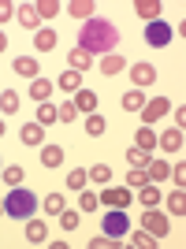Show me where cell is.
I'll return each mask as SVG.
<instances>
[{"instance_id":"obj_34","label":"cell","mask_w":186,"mask_h":249,"mask_svg":"<svg viewBox=\"0 0 186 249\" xmlns=\"http://www.w3.org/2000/svg\"><path fill=\"white\" fill-rule=\"evenodd\" d=\"M34 8H37V15H41V19H52V15H60V4H56V0H37Z\"/></svg>"},{"instance_id":"obj_29","label":"cell","mask_w":186,"mask_h":249,"mask_svg":"<svg viewBox=\"0 0 186 249\" xmlns=\"http://www.w3.org/2000/svg\"><path fill=\"white\" fill-rule=\"evenodd\" d=\"M167 212H171V216H186V197H183V190H175V194L167 197Z\"/></svg>"},{"instance_id":"obj_26","label":"cell","mask_w":186,"mask_h":249,"mask_svg":"<svg viewBox=\"0 0 186 249\" xmlns=\"http://www.w3.org/2000/svg\"><path fill=\"white\" fill-rule=\"evenodd\" d=\"M138 201H142L145 208H156V205H160V190H156V186H149V182H145V186L138 190Z\"/></svg>"},{"instance_id":"obj_19","label":"cell","mask_w":186,"mask_h":249,"mask_svg":"<svg viewBox=\"0 0 186 249\" xmlns=\"http://www.w3.org/2000/svg\"><path fill=\"white\" fill-rule=\"evenodd\" d=\"M127 67V60L119 56V52H108V56H101V71L104 74H119Z\"/></svg>"},{"instance_id":"obj_30","label":"cell","mask_w":186,"mask_h":249,"mask_svg":"<svg viewBox=\"0 0 186 249\" xmlns=\"http://www.w3.org/2000/svg\"><path fill=\"white\" fill-rule=\"evenodd\" d=\"M145 167H149L145 175L153 178V182H160V178H167V164H164V160H149V164H145Z\"/></svg>"},{"instance_id":"obj_9","label":"cell","mask_w":186,"mask_h":249,"mask_svg":"<svg viewBox=\"0 0 186 249\" xmlns=\"http://www.w3.org/2000/svg\"><path fill=\"white\" fill-rule=\"evenodd\" d=\"M130 82H134V89H142V86H153V82H156L153 63H138V67H130Z\"/></svg>"},{"instance_id":"obj_40","label":"cell","mask_w":186,"mask_h":249,"mask_svg":"<svg viewBox=\"0 0 186 249\" xmlns=\"http://www.w3.org/2000/svg\"><path fill=\"white\" fill-rule=\"evenodd\" d=\"M74 115H78V112H74V104H71V101H63L60 108H56V119H60V123H71Z\"/></svg>"},{"instance_id":"obj_43","label":"cell","mask_w":186,"mask_h":249,"mask_svg":"<svg viewBox=\"0 0 186 249\" xmlns=\"http://www.w3.org/2000/svg\"><path fill=\"white\" fill-rule=\"evenodd\" d=\"M90 246H93V249H112V246H119V238H108V234H101V238H90Z\"/></svg>"},{"instance_id":"obj_18","label":"cell","mask_w":186,"mask_h":249,"mask_svg":"<svg viewBox=\"0 0 186 249\" xmlns=\"http://www.w3.org/2000/svg\"><path fill=\"white\" fill-rule=\"evenodd\" d=\"M45 238H49V231H45V223H41V219H26V242L41 246Z\"/></svg>"},{"instance_id":"obj_10","label":"cell","mask_w":186,"mask_h":249,"mask_svg":"<svg viewBox=\"0 0 186 249\" xmlns=\"http://www.w3.org/2000/svg\"><path fill=\"white\" fill-rule=\"evenodd\" d=\"M71 104H74V112H86V115H93V112H97V93L82 86V89L74 93V101H71Z\"/></svg>"},{"instance_id":"obj_25","label":"cell","mask_w":186,"mask_h":249,"mask_svg":"<svg viewBox=\"0 0 186 249\" xmlns=\"http://www.w3.org/2000/svg\"><path fill=\"white\" fill-rule=\"evenodd\" d=\"M142 104H145L142 89H127L123 93V112H142Z\"/></svg>"},{"instance_id":"obj_4","label":"cell","mask_w":186,"mask_h":249,"mask_svg":"<svg viewBox=\"0 0 186 249\" xmlns=\"http://www.w3.org/2000/svg\"><path fill=\"white\" fill-rule=\"evenodd\" d=\"M142 223H145V231H149L153 238H164L167 231H171V223H167V216H164V212H156V208H145Z\"/></svg>"},{"instance_id":"obj_41","label":"cell","mask_w":186,"mask_h":249,"mask_svg":"<svg viewBox=\"0 0 186 249\" xmlns=\"http://www.w3.org/2000/svg\"><path fill=\"white\" fill-rule=\"evenodd\" d=\"M4 182H8V186H19L22 182V167H15V164L4 167Z\"/></svg>"},{"instance_id":"obj_31","label":"cell","mask_w":186,"mask_h":249,"mask_svg":"<svg viewBox=\"0 0 186 249\" xmlns=\"http://www.w3.org/2000/svg\"><path fill=\"white\" fill-rule=\"evenodd\" d=\"M63 208H67V201H63L60 194H49V197H45V212H49V216H60Z\"/></svg>"},{"instance_id":"obj_3","label":"cell","mask_w":186,"mask_h":249,"mask_svg":"<svg viewBox=\"0 0 186 249\" xmlns=\"http://www.w3.org/2000/svg\"><path fill=\"white\" fill-rule=\"evenodd\" d=\"M104 234H108V238H127V234H130V223H127L123 208H112V212L104 216Z\"/></svg>"},{"instance_id":"obj_2","label":"cell","mask_w":186,"mask_h":249,"mask_svg":"<svg viewBox=\"0 0 186 249\" xmlns=\"http://www.w3.org/2000/svg\"><path fill=\"white\" fill-rule=\"evenodd\" d=\"M34 212H37V197H34V190H26V186L8 190V197H4V216L30 219Z\"/></svg>"},{"instance_id":"obj_44","label":"cell","mask_w":186,"mask_h":249,"mask_svg":"<svg viewBox=\"0 0 186 249\" xmlns=\"http://www.w3.org/2000/svg\"><path fill=\"white\" fill-rule=\"evenodd\" d=\"M11 15H15V4H11V0H0V26H4Z\"/></svg>"},{"instance_id":"obj_22","label":"cell","mask_w":186,"mask_h":249,"mask_svg":"<svg viewBox=\"0 0 186 249\" xmlns=\"http://www.w3.org/2000/svg\"><path fill=\"white\" fill-rule=\"evenodd\" d=\"M41 164L45 167H60L63 164V149L60 145H41Z\"/></svg>"},{"instance_id":"obj_20","label":"cell","mask_w":186,"mask_h":249,"mask_svg":"<svg viewBox=\"0 0 186 249\" xmlns=\"http://www.w3.org/2000/svg\"><path fill=\"white\" fill-rule=\"evenodd\" d=\"M134 145H138V149H145V153H153V149H156V134H153V126H138Z\"/></svg>"},{"instance_id":"obj_13","label":"cell","mask_w":186,"mask_h":249,"mask_svg":"<svg viewBox=\"0 0 186 249\" xmlns=\"http://www.w3.org/2000/svg\"><path fill=\"white\" fill-rule=\"evenodd\" d=\"M67 63H71V71L82 74V71H90V67H93V56L86 49H71V52H67Z\"/></svg>"},{"instance_id":"obj_39","label":"cell","mask_w":186,"mask_h":249,"mask_svg":"<svg viewBox=\"0 0 186 249\" xmlns=\"http://www.w3.org/2000/svg\"><path fill=\"white\" fill-rule=\"evenodd\" d=\"M60 227H63V231H74V227H78V212L63 208V212H60Z\"/></svg>"},{"instance_id":"obj_47","label":"cell","mask_w":186,"mask_h":249,"mask_svg":"<svg viewBox=\"0 0 186 249\" xmlns=\"http://www.w3.org/2000/svg\"><path fill=\"white\" fill-rule=\"evenodd\" d=\"M0 212H4V201H0Z\"/></svg>"},{"instance_id":"obj_17","label":"cell","mask_w":186,"mask_h":249,"mask_svg":"<svg viewBox=\"0 0 186 249\" xmlns=\"http://www.w3.org/2000/svg\"><path fill=\"white\" fill-rule=\"evenodd\" d=\"M30 97L37 104H45L52 97V82H49V78H34V82H30Z\"/></svg>"},{"instance_id":"obj_23","label":"cell","mask_w":186,"mask_h":249,"mask_svg":"<svg viewBox=\"0 0 186 249\" xmlns=\"http://www.w3.org/2000/svg\"><path fill=\"white\" fill-rule=\"evenodd\" d=\"M0 112H4V115L19 112V93H15V89H4V93H0Z\"/></svg>"},{"instance_id":"obj_27","label":"cell","mask_w":186,"mask_h":249,"mask_svg":"<svg viewBox=\"0 0 186 249\" xmlns=\"http://www.w3.org/2000/svg\"><path fill=\"white\" fill-rule=\"evenodd\" d=\"M37 123L41 126H49V123H60V119H56V104H37Z\"/></svg>"},{"instance_id":"obj_38","label":"cell","mask_w":186,"mask_h":249,"mask_svg":"<svg viewBox=\"0 0 186 249\" xmlns=\"http://www.w3.org/2000/svg\"><path fill=\"white\" fill-rule=\"evenodd\" d=\"M90 178H93V182H108V178H112V167H108V164H93Z\"/></svg>"},{"instance_id":"obj_16","label":"cell","mask_w":186,"mask_h":249,"mask_svg":"<svg viewBox=\"0 0 186 249\" xmlns=\"http://www.w3.org/2000/svg\"><path fill=\"white\" fill-rule=\"evenodd\" d=\"M37 71H41V63L34 60V56H19V60H15V74H22V78H37Z\"/></svg>"},{"instance_id":"obj_32","label":"cell","mask_w":186,"mask_h":249,"mask_svg":"<svg viewBox=\"0 0 186 249\" xmlns=\"http://www.w3.org/2000/svg\"><path fill=\"white\" fill-rule=\"evenodd\" d=\"M130 246H138V249H153L156 238L149 234V231H134V234H130Z\"/></svg>"},{"instance_id":"obj_12","label":"cell","mask_w":186,"mask_h":249,"mask_svg":"<svg viewBox=\"0 0 186 249\" xmlns=\"http://www.w3.org/2000/svg\"><path fill=\"white\" fill-rule=\"evenodd\" d=\"M19 138H22V145H45V126L41 123H26L19 130Z\"/></svg>"},{"instance_id":"obj_7","label":"cell","mask_w":186,"mask_h":249,"mask_svg":"<svg viewBox=\"0 0 186 249\" xmlns=\"http://www.w3.org/2000/svg\"><path fill=\"white\" fill-rule=\"evenodd\" d=\"M15 19H19L26 30H41V15H37L34 4H15Z\"/></svg>"},{"instance_id":"obj_35","label":"cell","mask_w":186,"mask_h":249,"mask_svg":"<svg viewBox=\"0 0 186 249\" xmlns=\"http://www.w3.org/2000/svg\"><path fill=\"white\" fill-rule=\"evenodd\" d=\"M145 182H149V175H145V167H130V171H127V186H138V190H142Z\"/></svg>"},{"instance_id":"obj_21","label":"cell","mask_w":186,"mask_h":249,"mask_svg":"<svg viewBox=\"0 0 186 249\" xmlns=\"http://www.w3.org/2000/svg\"><path fill=\"white\" fill-rule=\"evenodd\" d=\"M60 89L63 93H78V89H82V74L78 71H63L60 74Z\"/></svg>"},{"instance_id":"obj_42","label":"cell","mask_w":186,"mask_h":249,"mask_svg":"<svg viewBox=\"0 0 186 249\" xmlns=\"http://www.w3.org/2000/svg\"><path fill=\"white\" fill-rule=\"evenodd\" d=\"M167 175H171V178H175V182H179V190L186 186V164H183V160H179L175 167H167Z\"/></svg>"},{"instance_id":"obj_14","label":"cell","mask_w":186,"mask_h":249,"mask_svg":"<svg viewBox=\"0 0 186 249\" xmlns=\"http://www.w3.org/2000/svg\"><path fill=\"white\" fill-rule=\"evenodd\" d=\"M56 37H60L56 30L41 26V30H34V49H41V52H52V49H56Z\"/></svg>"},{"instance_id":"obj_15","label":"cell","mask_w":186,"mask_h":249,"mask_svg":"<svg viewBox=\"0 0 186 249\" xmlns=\"http://www.w3.org/2000/svg\"><path fill=\"white\" fill-rule=\"evenodd\" d=\"M160 8H164L160 0H138V4H134V11L142 15L145 22H156V19H160Z\"/></svg>"},{"instance_id":"obj_28","label":"cell","mask_w":186,"mask_h":249,"mask_svg":"<svg viewBox=\"0 0 186 249\" xmlns=\"http://www.w3.org/2000/svg\"><path fill=\"white\" fill-rule=\"evenodd\" d=\"M104 126H108V123H104V115H97V112L86 115V130H90V138H101V134H104Z\"/></svg>"},{"instance_id":"obj_24","label":"cell","mask_w":186,"mask_h":249,"mask_svg":"<svg viewBox=\"0 0 186 249\" xmlns=\"http://www.w3.org/2000/svg\"><path fill=\"white\" fill-rule=\"evenodd\" d=\"M67 11H71L74 19H93V0H71Z\"/></svg>"},{"instance_id":"obj_1","label":"cell","mask_w":186,"mask_h":249,"mask_svg":"<svg viewBox=\"0 0 186 249\" xmlns=\"http://www.w3.org/2000/svg\"><path fill=\"white\" fill-rule=\"evenodd\" d=\"M115 45H119V30H115L108 19H86L82 45H78V49H86L90 56H108Z\"/></svg>"},{"instance_id":"obj_46","label":"cell","mask_w":186,"mask_h":249,"mask_svg":"<svg viewBox=\"0 0 186 249\" xmlns=\"http://www.w3.org/2000/svg\"><path fill=\"white\" fill-rule=\"evenodd\" d=\"M0 138H4V119H0Z\"/></svg>"},{"instance_id":"obj_11","label":"cell","mask_w":186,"mask_h":249,"mask_svg":"<svg viewBox=\"0 0 186 249\" xmlns=\"http://www.w3.org/2000/svg\"><path fill=\"white\" fill-rule=\"evenodd\" d=\"M156 142H160V149H164V153H179V149H183V130H179V126H167Z\"/></svg>"},{"instance_id":"obj_37","label":"cell","mask_w":186,"mask_h":249,"mask_svg":"<svg viewBox=\"0 0 186 249\" xmlns=\"http://www.w3.org/2000/svg\"><path fill=\"white\" fill-rule=\"evenodd\" d=\"M97 205H101V201H97V194H90V190H82V194H78V208H82V212H97Z\"/></svg>"},{"instance_id":"obj_45","label":"cell","mask_w":186,"mask_h":249,"mask_svg":"<svg viewBox=\"0 0 186 249\" xmlns=\"http://www.w3.org/2000/svg\"><path fill=\"white\" fill-rule=\"evenodd\" d=\"M4 49H8V37H4V30H0V52H4Z\"/></svg>"},{"instance_id":"obj_8","label":"cell","mask_w":186,"mask_h":249,"mask_svg":"<svg viewBox=\"0 0 186 249\" xmlns=\"http://www.w3.org/2000/svg\"><path fill=\"white\" fill-rule=\"evenodd\" d=\"M160 115H167V101H164V97H153V101H145V104H142V119H145V126L156 123Z\"/></svg>"},{"instance_id":"obj_33","label":"cell","mask_w":186,"mask_h":249,"mask_svg":"<svg viewBox=\"0 0 186 249\" xmlns=\"http://www.w3.org/2000/svg\"><path fill=\"white\" fill-rule=\"evenodd\" d=\"M127 160H130V167H145V164H149V153L138 149V145H130V149H127Z\"/></svg>"},{"instance_id":"obj_6","label":"cell","mask_w":186,"mask_h":249,"mask_svg":"<svg viewBox=\"0 0 186 249\" xmlns=\"http://www.w3.org/2000/svg\"><path fill=\"white\" fill-rule=\"evenodd\" d=\"M145 41L149 45H156V49H164L167 41H171V26H167V22H149V30H145Z\"/></svg>"},{"instance_id":"obj_5","label":"cell","mask_w":186,"mask_h":249,"mask_svg":"<svg viewBox=\"0 0 186 249\" xmlns=\"http://www.w3.org/2000/svg\"><path fill=\"white\" fill-rule=\"evenodd\" d=\"M97 201H101V205H108V208H127V205H130V190H123V186H108Z\"/></svg>"},{"instance_id":"obj_36","label":"cell","mask_w":186,"mask_h":249,"mask_svg":"<svg viewBox=\"0 0 186 249\" xmlns=\"http://www.w3.org/2000/svg\"><path fill=\"white\" fill-rule=\"evenodd\" d=\"M86 182H90V171H82V167H74L71 175H67V186H71V190H82Z\"/></svg>"}]
</instances>
